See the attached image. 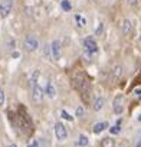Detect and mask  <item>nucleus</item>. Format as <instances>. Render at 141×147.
<instances>
[{"label": "nucleus", "mask_w": 141, "mask_h": 147, "mask_svg": "<svg viewBox=\"0 0 141 147\" xmlns=\"http://www.w3.org/2000/svg\"><path fill=\"white\" fill-rule=\"evenodd\" d=\"M72 84H74V88L79 92V95L82 97V100L87 102V104H92L91 101V82L87 78V75L84 72H74L72 74Z\"/></svg>", "instance_id": "obj_1"}, {"label": "nucleus", "mask_w": 141, "mask_h": 147, "mask_svg": "<svg viewBox=\"0 0 141 147\" xmlns=\"http://www.w3.org/2000/svg\"><path fill=\"white\" fill-rule=\"evenodd\" d=\"M15 118L19 120V123L16 124V128H17L19 131H22L25 136H30L32 131H33V124H32L29 115L26 114V111H23V110L20 108V110L15 114Z\"/></svg>", "instance_id": "obj_2"}, {"label": "nucleus", "mask_w": 141, "mask_h": 147, "mask_svg": "<svg viewBox=\"0 0 141 147\" xmlns=\"http://www.w3.org/2000/svg\"><path fill=\"white\" fill-rule=\"evenodd\" d=\"M23 48H25V51H28V52H35V51L39 48V40H38V38H35L33 35H28V36L25 38V40H23Z\"/></svg>", "instance_id": "obj_3"}, {"label": "nucleus", "mask_w": 141, "mask_h": 147, "mask_svg": "<svg viewBox=\"0 0 141 147\" xmlns=\"http://www.w3.org/2000/svg\"><path fill=\"white\" fill-rule=\"evenodd\" d=\"M84 46H85V51L89 52V53H92V55L98 52V43L94 39V36H87L84 39Z\"/></svg>", "instance_id": "obj_4"}, {"label": "nucleus", "mask_w": 141, "mask_h": 147, "mask_svg": "<svg viewBox=\"0 0 141 147\" xmlns=\"http://www.w3.org/2000/svg\"><path fill=\"white\" fill-rule=\"evenodd\" d=\"M124 101H125V98H124L122 94H118L114 98V101H112V110H114L115 114H118V115L122 114V111H124Z\"/></svg>", "instance_id": "obj_5"}, {"label": "nucleus", "mask_w": 141, "mask_h": 147, "mask_svg": "<svg viewBox=\"0 0 141 147\" xmlns=\"http://www.w3.org/2000/svg\"><path fill=\"white\" fill-rule=\"evenodd\" d=\"M32 98H33V101L38 102V104H40V102L43 101V90H42V87H40L39 82H36V84L32 87Z\"/></svg>", "instance_id": "obj_6"}, {"label": "nucleus", "mask_w": 141, "mask_h": 147, "mask_svg": "<svg viewBox=\"0 0 141 147\" xmlns=\"http://www.w3.org/2000/svg\"><path fill=\"white\" fill-rule=\"evenodd\" d=\"M55 136H56V138H58L59 141H63V140H66V137H68L66 127H65L60 121H58V123L55 124Z\"/></svg>", "instance_id": "obj_7"}, {"label": "nucleus", "mask_w": 141, "mask_h": 147, "mask_svg": "<svg viewBox=\"0 0 141 147\" xmlns=\"http://www.w3.org/2000/svg\"><path fill=\"white\" fill-rule=\"evenodd\" d=\"M13 9V2L12 0H5V2L0 3V16L2 18H7L10 15Z\"/></svg>", "instance_id": "obj_8"}, {"label": "nucleus", "mask_w": 141, "mask_h": 147, "mask_svg": "<svg viewBox=\"0 0 141 147\" xmlns=\"http://www.w3.org/2000/svg\"><path fill=\"white\" fill-rule=\"evenodd\" d=\"M50 49H52V58H53V61H59V59H60L62 46H60V42H59L58 39H55V40L50 43Z\"/></svg>", "instance_id": "obj_9"}, {"label": "nucleus", "mask_w": 141, "mask_h": 147, "mask_svg": "<svg viewBox=\"0 0 141 147\" xmlns=\"http://www.w3.org/2000/svg\"><path fill=\"white\" fill-rule=\"evenodd\" d=\"M45 94H46L49 98H55V97H56V88H55V85H53L52 81H48V82H46Z\"/></svg>", "instance_id": "obj_10"}, {"label": "nucleus", "mask_w": 141, "mask_h": 147, "mask_svg": "<svg viewBox=\"0 0 141 147\" xmlns=\"http://www.w3.org/2000/svg\"><path fill=\"white\" fill-rule=\"evenodd\" d=\"M104 104H105L104 98H102V97H97V98L92 101L91 107H92V110H94V111H101V110H102V107H104Z\"/></svg>", "instance_id": "obj_11"}, {"label": "nucleus", "mask_w": 141, "mask_h": 147, "mask_svg": "<svg viewBox=\"0 0 141 147\" xmlns=\"http://www.w3.org/2000/svg\"><path fill=\"white\" fill-rule=\"evenodd\" d=\"M109 125H108V123L107 121H101V123H97V124H94V127H92V133L94 134H99V133H102L105 128H108Z\"/></svg>", "instance_id": "obj_12"}, {"label": "nucleus", "mask_w": 141, "mask_h": 147, "mask_svg": "<svg viewBox=\"0 0 141 147\" xmlns=\"http://www.w3.org/2000/svg\"><path fill=\"white\" fill-rule=\"evenodd\" d=\"M131 32H132V23H131V20L124 19L122 20V33L125 36H128V35H131Z\"/></svg>", "instance_id": "obj_13"}, {"label": "nucleus", "mask_w": 141, "mask_h": 147, "mask_svg": "<svg viewBox=\"0 0 141 147\" xmlns=\"http://www.w3.org/2000/svg\"><path fill=\"white\" fill-rule=\"evenodd\" d=\"M111 74H112V78H114V80H118V78L122 75V66H121V65H115V66L112 68Z\"/></svg>", "instance_id": "obj_14"}, {"label": "nucleus", "mask_w": 141, "mask_h": 147, "mask_svg": "<svg viewBox=\"0 0 141 147\" xmlns=\"http://www.w3.org/2000/svg\"><path fill=\"white\" fill-rule=\"evenodd\" d=\"M101 147H115V141L112 137H105L101 140Z\"/></svg>", "instance_id": "obj_15"}, {"label": "nucleus", "mask_w": 141, "mask_h": 147, "mask_svg": "<svg viewBox=\"0 0 141 147\" xmlns=\"http://www.w3.org/2000/svg\"><path fill=\"white\" fill-rule=\"evenodd\" d=\"M60 6H62V9H63L65 12H70V9H72V5H70L69 0H62Z\"/></svg>", "instance_id": "obj_16"}, {"label": "nucleus", "mask_w": 141, "mask_h": 147, "mask_svg": "<svg viewBox=\"0 0 141 147\" xmlns=\"http://www.w3.org/2000/svg\"><path fill=\"white\" fill-rule=\"evenodd\" d=\"M75 20H77V25H78L79 28H84V26L87 25V20H85V18H82L81 15H77V16H75Z\"/></svg>", "instance_id": "obj_17"}, {"label": "nucleus", "mask_w": 141, "mask_h": 147, "mask_svg": "<svg viewBox=\"0 0 141 147\" xmlns=\"http://www.w3.org/2000/svg\"><path fill=\"white\" fill-rule=\"evenodd\" d=\"M39 77H40V72L36 69L35 72H33V75H32V78H30V85L33 87L36 82H38V80H39Z\"/></svg>", "instance_id": "obj_18"}, {"label": "nucleus", "mask_w": 141, "mask_h": 147, "mask_svg": "<svg viewBox=\"0 0 141 147\" xmlns=\"http://www.w3.org/2000/svg\"><path fill=\"white\" fill-rule=\"evenodd\" d=\"M88 143H89V141H88V137L84 136V134H81L79 138H78V144L82 146V147H85V146H88Z\"/></svg>", "instance_id": "obj_19"}, {"label": "nucleus", "mask_w": 141, "mask_h": 147, "mask_svg": "<svg viewBox=\"0 0 141 147\" xmlns=\"http://www.w3.org/2000/svg\"><path fill=\"white\" fill-rule=\"evenodd\" d=\"M45 56L49 59V61H53V58H52V49H50V45H45Z\"/></svg>", "instance_id": "obj_20"}, {"label": "nucleus", "mask_w": 141, "mask_h": 147, "mask_svg": "<svg viewBox=\"0 0 141 147\" xmlns=\"http://www.w3.org/2000/svg\"><path fill=\"white\" fill-rule=\"evenodd\" d=\"M84 115H85V108H84V105H78V107H77V117L82 118Z\"/></svg>", "instance_id": "obj_21"}, {"label": "nucleus", "mask_w": 141, "mask_h": 147, "mask_svg": "<svg viewBox=\"0 0 141 147\" xmlns=\"http://www.w3.org/2000/svg\"><path fill=\"white\" fill-rule=\"evenodd\" d=\"M60 114H62V117H63L66 121H74V117L70 115V114H69L66 110H62V111H60Z\"/></svg>", "instance_id": "obj_22"}, {"label": "nucleus", "mask_w": 141, "mask_h": 147, "mask_svg": "<svg viewBox=\"0 0 141 147\" xmlns=\"http://www.w3.org/2000/svg\"><path fill=\"white\" fill-rule=\"evenodd\" d=\"M102 30H104V23L99 22L98 26H97V29H95V36H101L102 35Z\"/></svg>", "instance_id": "obj_23"}, {"label": "nucleus", "mask_w": 141, "mask_h": 147, "mask_svg": "<svg viewBox=\"0 0 141 147\" xmlns=\"http://www.w3.org/2000/svg\"><path fill=\"white\" fill-rule=\"evenodd\" d=\"M6 102V95H5V91L0 90V107H3Z\"/></svg>", "instance_id": "obj_24"}, {"label": "nucleus", "mask_w": 141, "mask_h": 147, "mask_svg": "<svg viewBox=\"0 0 141 147\" xmlns=\"http://www.w3.org/2000/svg\"><path fill=\"white\" fill-rule=\"evenodd\" d=\"M109 131H111V134H120V131H121V127L120 125H112L111 128H109Z\"/></svg>", "instance_id": "obj_25"}, {"label": "nucleus", "mask_w": 141, "mask_h": 147, "mask_svg": "<svg viewBox=\"0 0 141 147\" xmlns=\"http://www.w3.org/2000/svg\"><path fill=\"white\" fill-rule=\"evenodd\" d=\"M82 58L87 61V62H91V58H92V53H89V52H84V55H82Z\"/></svg>", "instance_id": "obj_26"}, {"label": "nucleus", "mask_w": 141, "mask_h": 147, "mask_svg": "<svg viewBox=\"0 0 141 147\" xmlns=\"http://www.w3.org/2000/svg\"><path fill=\"white\" fill-rule=\"evenodd\" d=\"M9 48H10L12 51H15V48H16V42H15L13 39H10V42H9Z\"/></svg>", "instance_id": "obj_27"}, {"label": "nucleus", "mask_w": 141, "mask_h": 147, "mask_svg": "<svg viewBox=\"0 0 141 147\" xmlns=\"http://www.w3.org/2000/svg\"><path fill=\"white\" fill-rule=\"evenodd\" d=\"M12 56H13V58H19V56H20V53H19L17 51H13V52H12Z\"/></svg>", "instance_id": "obj_28"}, {"label": "nucleus", "mask_w": 141, "mask_h": 147, "mask_svg": "<svg viewBox=\"0 0 141 147\" xmlns=\"http://www.w3.org/2000/svg\"><path fill=\"white\" fill-rule=\"evenodd\" d=\"M128 3H130L131 6H137V0H128Z\"/></svg>", "instance_id": "obj_29"}, {"label": "nucleus", "mask_w": 141, "mask_h": 147, "mask_svg": "<svg viewBox=\"0 0 141 147\" xmlns=\"http://www.w3.org/2000/svg\"><path fill=\"white\" fill-rule=\"evenodd\" d=\"M137 147H141V137H140V140H138V143H137Z\"/></svg>", "instance_id": "obj_30"}, {"label": "nucleus", "mask_w": 141, "mask_h": 147, "mask_svg": "<svg viewBox=\"0 0 141 147\" xmlns=\"http://www.w3.org/2000/svg\"><path fill=\"white\" fill-rule=\"evenodd\" d=\"M135 92H137V95H141V90H137Z\"/></svg>", "instance_id": "obj_31"}, {"label": "nucleus", "mask_w": 141, "mask_h": 147, "mask_svg": "<svg viewBox=\"0 0 141 147\" xmlns=\"http://www.w3.org/2000/svg\"><path fill=\"white\" fill-rule=\"evenodd\" d=\"M9 147H17V146H16V144H10Z\"/></svg>", "instance_id": "obj_32"}, {"label": "nucleus", "mask_w": 141, "mask_h": 147, "mask_svg": "<svg viewBox=\"0 0 141 147\" xmlns=\"http://www.w3.org/2000/svg\"><path fill=\"white\" fill-rule=\"evenodd\" d=\"M138 121H141V115H140V117H138Z\"/></svg>", "instance_id": "obj_33"}, {"label": "nucleus", "mask_w": 141, "mask_h": 147, "mask_svg": "<svg viewBox=\"0 0 141 147\" xmlns=\"http://www.w3.org/2000/svg\"><path fill=\"white\" fill-rule=\"evenodd\" d=\"M140 43H141V36H140Z\"/></svg>", "instance_id": "obj_34"}, {"label": "nucleus", "mask_w": 141, "mask_h": 147, "mask_svg": "<svg viewBox=\"0 0 141 147\" xmlns=\"http://www.w3.org/2000/svg\"><path fill=\"white\" fill-rule=\"evenodd\" d=\"M138 80H141V75H140V78H138Z\"/></svg>", "instance_id": "obj_35"}]
</instances>
